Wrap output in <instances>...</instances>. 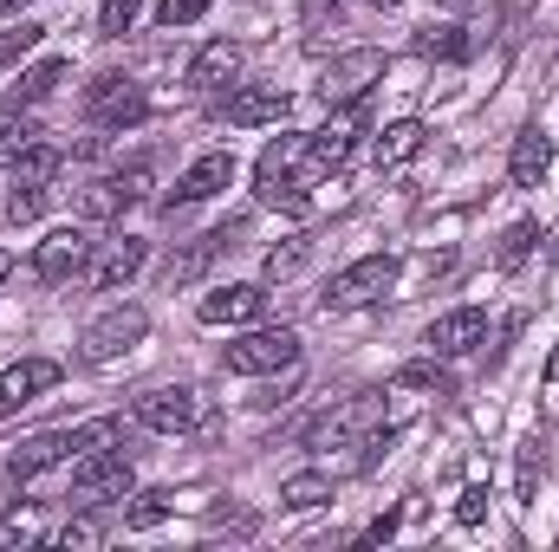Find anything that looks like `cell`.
<instances>
[{
  "mask_svg": "<svg viewBox=\"0 0 559 552\" xmlns=\"http://www.w3.org/2000/svg\"><path fill=\"white\" fill-rule=\"evenodd\" d=\"M397 261L391 254H365V261H352V267H338V274L325 279V292H319V305L325 312H358V305H371V299H384L391 286H397Z\"/></svg>",
  "mask_w": 559,
  "mask_h": 552,
  "instance_id": "cell-1",
  "label": "cell"
},
{
  "mask_svg": "<svg viewBox=\"0 0 559 552\" xmlns=\"http://www.w3.org/2000/svg\"><path fill=\"white\" fill-rule=\"evenodd\" d=\"M72 494H79V507H118V501H131V494H138L131 455H118V448H85V461H79V475H72Z\"/></svg>",
  "mask_w": 559,
  "mask_h": 552,
  "instance_id": "cell-2",
  "label": "cell"
},
{
  "mask_svg": "<svg viewBox=\"0 0 559 552\" xmlns=\"http://www.w3.org/2000/svg\"><path fill=\"white\" fill-rule=\"evenodd\" d=\"M286 364H299V332L293 325H261V332H248L222 351V371H235V377H274Z\"/></svg>",
  "mask_w": 559,
  "mask_h": 552,
  "instance_id": "cell-3",
  "label": "cell"
},
{
  "mask_svg": "<svg viewBox=\"0 0 559 552\" xmlns=\"http://www.w3.org/2000/svg\"><path fill=\"white\" fill-rule=\"evenodd\" d=\"M85 118L98 124V131H131L150 118V98H143L138 79H124V72H98L92 85H85Z\"/></svg>",
  "mask_w": 559,
  "mask_h": 552,
  "instance_id": "cell-4",
  "label": "cell"
},
{
  "mask_svg": "<svg viewBox=\"0 0 559 552\" xmlns=\"http://www.w3.org/2000/svg\"><path fill=\"white\" fill-rule=\"evenodd\" d=\"M143 429H156V435H189V429H202L209 410H202V391H189V384H156V391H143L138 404H131Z\"/></svg>",
  "mask_w": 559,
  "mask_h": 552,
  "instance_id": "cell-5",
  "label": "cell"
},
{
  "mask_svg": "<svg viewBox=\"0 0 559 552\" xmlns=\"http://www.w3.org/2000/svg\"><path fill=\"white\" fill-rule=\"evenodd\" d=\"M85 448H98L92 429H39V435H26V442L7 455V475H13V481H33V475L72 461V455H85Z\"/></svg>",
  "mask_w": 559,
  "mask_h": 552,
  "instance_id": "cell-6",
  "label": "cell"
},
{
  "mask_svg": "<svg viewBox=\"0 0 559 552\" xmlns=\"http://www.w3.org/2000/svg\"><path fill=\"white\" fill-rule=\"evenodd\" d=\"M143 332H150V312H143V305H111L105 319H92V325H85L79 358H85V364H111V358L138 351Z\"/></svg>",
  "mask_w": 559,
  "mask_h": 552,
  "instance_id": "cell-7",
  "label": "cell"
},
{
  "mask_svg": "<svg viewBox=\"0 0 559 552\" xmlns=\"http://www.w3.org/2000/svg\"><path fill=\"white\" fill-rule=\"evenodd\" d=\"M384 65H391V59H384L378 46H352V52H338V59L319 72V98H325V105H358V98L384 79Z\"/></svg>",
  "mask_w": 559,
  "mask_h": 552,
  "instance_id": "cell-8",
  "label": "cell"
},
{
  "mask_svg": "<svg viewBox=\"0 0 559 552\" xmlns=\"http://www.w3.org/2000/svg\"><path fill=\"white\" fill-rule=\"evenodd\" d=\"M378 416H384V397H352V404H338V410L299 422L293 442H299V448H338V442H352V435H371Z\"/></svg>",
  "mask_w": 559,
  "mask_h": 552,
  "instance_id": "cell-9",
  "label": "cell"
},
{
  "mask_svg": "<svg viewBox=\"0 0 559 552\" xmlns=\"http://www.w3.org/2000/svg\"><path fill=\"white\" fill-rule=\"evenodd\" d=\"M358 131H365V98H358V105H338V118H332L325 131L306 137V176H332V169H345L352 149H358Z\"/></svg>",
  "mask_w": 559,
  "mask_h": 552,
  "instance_id": "cell-10",
  "label": "cell"
},
{
  "mask_svg": "<svg viewBox=\"0 0 559 552\" xmlns=\"http://www.w3.org/2000/svg\"><path fill=\"white\" fill-rule=\"evenodd\" d=\"M143 261H150V241L143 235H118V241H105V248H92V261H85V286L92 292H118V286H131L143 274Z\"/></svg>",
  "mask_w": 559,
  "mask_h": 552,
  "instance_id": "cell-11",
  "label": "cell"
},
{
  "mask_svg": "<svg viewBox=\"0 0 559 552\" xmlns=\"http://www.w3.org/2000/svg\"><path fill=\"white\" fill-rule=\"evenodd\" d=\"M85 261H92V235H85V228H52V235L33 248V279H39V286H66V279L85 274Z\"/></svg>",
  "mask_w": 559,
  "mask_h": 552,
  "instance_id": "cell-12",
  "label": "cell"
},
{
  "mask_svg": "<svg viewBox=\"0 0 559 552\" xmlns=\"http://www.w3.org/2000/svg\"><path fill=\"white\" fill-rule=\"evenodd\" d=\"M488 338V312L481 305H455V312H442V319H429V332H423V345H429V358H468L475 345Z\"/></svg>",
  "mask_w": 559,
  "mask_h": 552,
  "instance_id": "cell-13",
  "label": "cell"
},
{
  "mask_svg": "<svg viewBox=\"0 0 559 552\" xmlns=\"http://www.w3.org/2000/svg\"><path fill=\"white\" fill-rule=\"evenodd\" d=\"M261 312H267V286H261V279H248V286H215V292H202V305H195L202 325H248V319H261Z\"/></svg>",
  "mask_w": 559,
  "mask_h": 552,
  "instance_id": "cell-14",
  "label": "cell"
},
{
  "mask_svg": "<svg viewBox=\"0 0 559 552\" xmlns=\"http://www.w3.org/2000/svg\"><path fill=\"white\" fill-rule=\"evenodd\" d=\"M52 384H59V364H52V358H20V364H7V371H0V416L39 404Z\"/></svg>",
  "mask_w": 559,
  "mask_h": 552,
  "instance_id": "cell-15",
  "label": "cell"
},
{
  "mask_svg": "<svg viewBox=\"0 0 559 552\" xmlns=\"http://www.w3.org/2000/svg\"><path fill=\"white\" fill-rule=\"evenodd\" d=\"M241 235H248V221H222V228H209L195 248H182V254L169 261V286L202 279V274H209V261H222V254H235V248H241Z\"/></svg>",
  "mask_w": 559,
  "mask_h": 552,
  "instance_id": "cell-16",
  "label": "cell"
},
{
  "mask_svg": "<svg viewBox=\"0 0 559 552\" xmlns=\"http://www.w3.org/2000/svg\"><path fill=\"white\" fill-rule=\"evenodd\" d=\"M228 182H235V149H209V156H195V163L176 176L169 208H176V202H209V195H222Z\"/></svg>",
  "mask_w": 559,
  "mask_h": 552,
  "instance_id": "cell-17",
  "label": "cell"
},
{
  "mask_svg": "<svg viewBox=\"0 0 559 552\" xmlns=\"http://www.w3.org/2000/svg\"><path fill=\"white\" fill-rule=\"evenodd\" d=\"M547 169H554V137L534 124V131H521L514 149H508V182H514V189H540Z\"/></svg>",
  "mask_w": 559,
  "mask_h": 552,
  "instance_id": "cell-18",
  "label": "cell"
},
{
  "mask_svg": "<svg viewBox=\"0 0 559 552\" xmlns=\"http://www.w3.org/2000/svg\"><path fill=\"white\" fill-rule=\"evenodd\" d=\"M235 72H241V46L235 39H209L189 59V92H222V85H235Z\"/></svg>",
  "mask_w": 559,
  "mask_h": 552,
  "instance_id": "cell-19",
  "label": "cell"
},
{
  "mask_svg": "<svg viewBox=\"0 0 559 552\" xmlns=\"http://www.w3.org/2000/svg\"><path fill=\"white\" fill-rule=\"evenodd\" d=\"M222 111H228V124H241V131L280 124V118H286V92H280V85H248V92H235Z\"/></svg>",
  "mask_w": 559,
  "mask_h": 552,
  "instance_id": "cell-20",
  "label": "cell"
},
{
  "mask_svg": "<svg viewBox=\"0 0 559 552\" xmlns=\"http://www.w3.org/2000/svg\"><path fill=\"white\" fill-rule=\"evenodd\" d=\"M131 202H138V195H131V182H124V176H98V182H85V189H79V221H118Z\"/></svg>",
  "mask_w": 559,
  "mask_h": 552,
  "instance_id": "cell-21",
  "label": "cell"
},
{
  "mask_svg": "<svg viewBox=\"0 0 559 552\" xmlns=\"http://www.w3.org/2000/svg\"><path fill=\"white\" fill-rule=\"evenodd\" d=\"M423 143H429V131H423L417 118H397V124H384V131H378V143H371V163H378V169H397V163L423 156Z\"/></svg>",
  "mask_w": 559,
  "mask_h": 552,
  "instance_id": "cell-22",
  "label": "cell"
},
{
  "mask_svg": "<svg viewBox=\"0 0 559 552\" xmlns=\"http://www.w3.org/2000/svg\"><path fill=\"white\" fill-rule=\"evenodd\" d=\"M299 163H306V137H299V131L274 137L267 149H261V163H254V189H267V182H280V176H293Z\"/></svg>",
  "mask_w": 559,
  "mask_h": 552,
  "instance_id": "cell-23",
  "label": "cell"
},
{
  "mask_svg": "<svg viewBox=\"0 0 559 552\" xmlns=\"http://www.w3.org/2000/svg\"><path fill=\"white\" fill-rule=\"evenodd\" d=\"M325 501H332V475H319V468H299V475L280 481V507H293V514L325 507Z\"/></svg>",
  "mask_w": 559,
  "mask_h": 552,
  "instance_id": "cell-24",
  "label": "cell"
},
{
  "mask_svg": "<svg viewBox=\"0 0 559 552\" xmlns=\"http://www.w3.org/2000/svg\"><path fill=\"white\" fill-rule=\"evenodd\" d=\"M299 33H306V46L319 52L332 33H345V0H299Z\"/></svg>",
  "mask_w": 559,
  "mask_h": 552,
  "instance_id": "cell-25",
  "label": "cell"
},
{
  "mask_svg": "<svg viewBox=\"0 0 559 552\" xmlns=\"http://www.w3.org/2000/svg\"><path fill=\"white\" fill-rule=\"evenodd\" d=\"M66 79V59H39L33 72H20V85L7 92V111H20V105H39V98H52V85Z\"/></svg>",
  "mask_w": 559,
  "mask_h": 552,
  "instance_id": "cell-26",
  "label": "cell"
},
{
  "mask_svg": "<svg viewBox=\"0 0 559 552\" xmlns=\"http://www.w3.org/2000/svg\"><path fill=\"white\" fill-rule=\"evenodd\" d=\"M417 52H423V59H442V65H462L475 46H468V33H462V26H423Z\"/></svg>",
  "mask_w": 559,
  "mask_h": 552,
  "instance_id": "cell-27",
  "label": "cell"
},
{
  "mask_svg": "<svg viewBox=\"0 0 559 552\" xmlns=\"http://www.w3.org/2000/svg\"><path fill=\"white\" fill-rule=\"evenodd\" d=\"M534 248H540V221H514V228L501 235V248H495V267H501V274H521Z\"/></svg>",
  "mask_w": 559,
  "mask_h": 552,
  "instance_id": "cell-28",
  "label": "cell"
},
{
  "mask_svg": "<svg viewBox=\"0 0 559 552\" xmlns=\"http://www.w3.org/2000/svg\"><path fill=\"white\" fill-rule=\"evenodd\" d=\"M540 475H547V448L540 442H521V455H514V501L521 507L540 501Z\"/></svg>",
  "mask_w": 559,
  "mask_h": 552,
  "instance_id": "cell-29",
  "label": "cell"
},
{
  "mask_svg": "<svg viewBox=\"0 0 559 552\" xmlns=\"http://www.w3.org/2000/svg\"><path fill=\"white\" fill-rule=\"evenodd\" d=\"M131 501H138V507H124V527H131V533H150L156 520L176 514V494H169V488H143V494H131Z\"/></svg>",
  "mask_w": 559,
  "mask_h": 552,
  "instance_id": "cell-30",
  "label": "cell"
},
{
  "mask_svg": "<svg viewBox=\"0 0 559 552\" xmlns=\"http://www.w3.org/2000/svg\"><path fill=\"white\" fill-rule=\"evenodd\" d=\"M46 533V520H39V507H7L0 514V552H13V547H33Z\"/></svg>",
  "mask_w": 559,
  "mask_h": 552,
  "instance_id": "cell-31",
  "label": "cell"
},
{
  "mask_svg": "<svg viewBox=\"0 0 559 552\" xmlns=\"http://www.w3.org/2000/svg\"><path fill=\"white\" fill-rule=\"evenodd\" d=\"M391 391H436V397H449L455 377L442 371V358H429V364H404V371L391 377Z\"/></svg>",
  "mask_w": 559,
  "mask_h": 552,
  "instance_id": "cell-32",
  "label": "cell"
},
{
  "mask_svg": "<svg viewBox=\"0 0 559 552\" xmlns=\"http://www.w3.org/2000/svg\"><path fill=\"white\" fill-rule=\"evenodd\" d=\"M46 202H52L46 182H13V195H7V221H39Z\"/></svg>",
  "mask_w": 559,
  "mask_h": 552,
  "instance_id": "cell-33",
  "label": "cell"
},
{
  "mask_svg": "<svg viewBox=\"0 0 559 552\" xmlns=\"http://www.w3.org/2000/svg\"><path fill=\"white\" fill-rule=\"evenodd\" d=\"M52 169H59V149L39 137L26 156H20V163H13V182H52Z\"/></svg>",
  "mask_w": 559,
  "mask_h": 552,
  "instance_id": "cell-34",
  "label": "cell"
},
{
  "mask_svg": "<svg viewBox=\"0 0 559 552\" xmlns=\"http://www.w3.org/2000/svg\"><path fill=\"white\" fill-rule=\"evenodd\" d=\"M306 254H312V241H306V235H293L286 248H274V254L261 261V274H267V279H293L299 267H306Z\"/></svg>",
  "mask_w": 559,
  "mask_h": 552,
  "instance_id": "cell-35",
  "label": "cell"
},
{
  "mask_svg": "<svg viewBox=\"0 0 559 552\" xmlns=\"http://www.w3.org/2000/svg\"><path fill=\"white\" fill-rule=\"evenodd\" d=\"M39 137H46V131H39V124H26V118H20V124H0V169H13V163H20Z\"/></svg>",
  "mask_w": 559,
  "mask_h": 552,
  "instance_id": "cell-36",
  "label": "cell"
},
{
  "mask_svg": "<svg viewBox=\"0 0 559 552\" xmlns=\"http://www.w3.org/2000/svg\"><path fill=\"white\" fill-rule=\"evenodd\" d=\"M138 13H143V0H105V7H98V33H105V39H124V33L138 26Z\"/></svg>",
  "mask_w": 559,
  "mask_h": 552,
  "instance_id": "cell-37",
  "label": "cell"
},
{
  "mask_svg": "<svg viewBox=\"0 0 559 552\" xmlns=\"http://www.w3.org/2000/svg\"><path fill=\"white\" fill-rule=\"evenodd\" d=\"M209 7H215V0H156V26H169V33H176V26H195Z\"/></svg>",
  "mask_w": 559,
  "mask_h": 552,
  "instance_id": "cell-38",
  "label": "cell"
},
{
  "mask_svg": "<svg viewBox=\"0 0 559 552\" xmlns=\"http://www.w3.org/2000/svg\"><path fill=\"white\" fill-rule=\"evenodd\" d=\"M293 391H299V364H286V371H274V384H267L261 397H248V404H254V410H274V404H286Z\"/></svg>",
  "mask_w": 559,
  "mask_h": 552,
  "instance_id": "cell-39",
  "label": "cell"
},
{
  "mask_svg": "<svg viewBox=\"0 0 559 552\" xmlns=\"http://www.w3.org/2000/svg\"><path fill=\"white\" fill-rule=\"evenodd\" d=\"M455 520H462V527H481V520H488V488H481V481H475V488H462Z\"/></svg>",
  "mask_w": 559,
  "mask_h": 552,
  "instance_id": "cell-40",
  "label": "cell"
},
{
  "mask_svg": "<svg viewBox=\"0 0 559 552\" xmlns=\"http://www.w3.org/2000/svg\"><path fill=\"white\" fill-rule=\"evenodd\" d=\"M46 39V26H20V33H0V65H13L20 52H33Z\"/></svg>",
  "mask_w": 559,
  "mask_h": 552,
  "instance_id": "cell-41",
  "label": "cell"
},
{
  "mask_svg": "<svg viewBox=\"0 0 559 552\" xmlns=\"http://www.w3.org/2000/svg\"><path fill=\"white\" fill-rule=\"evenodd\" d=\"M98 540H105V527H98V520H72V527L59 533V547H98Z\"/></svg>",
  "mask_w": 559,
  "mask_h": 552,
  "instance_id": "cell-42",
  "label": "cell"
},
{
  "mask_svg": "<svg viewBox=\"0 0 559 552\" xmlns=\"http://www.w3.org/2000/svg\"><path fill=\"white\" fill-rule=\"evenodd\" d=\"M391 533H397V514H378V520H371L358 540H371V547H378V540H391Z\"/></svg>",
  "mask_w": 559,
  "mask_h": 552,
  "instance_id": "cell-43",
  "label": "cell"
},
{
  "mask_svg": "<svg viewBox=\"0 0 559 552\" xmlns=\"http://www.w3.org/2000/svg\"><path fill=\"white\" fill-rule=\"evenodd\" d=\"M20 7H33V0H0V20H7V13H20Z\"/></svg>",
  "mask_w": 559,
  "mask_h": 552,
  "instance_id": "cell-44",
  "label": "cell"
},
{
  "mask_svg": "<svg viewBox=\"0 0 559 552\" xmlns=\"http://www.w3.org/2000/svg\"><path fill=\"white\" fill-rule=\"evenodd\" d=\"M547 384H559V345H554V358H547Z\"/></svg>",
  "mask_w": 559,
  "mask_h": 552,
  "instance_id": "cell-45",
  "label": "cell"
},
{
  "mask_svg": "<svg viewBox=\"0 0 559 552\" xmlns=\"http://www.w3.org/2000/svg\"><path fill=\"white\" fill-rule=\"evenodd\" d=\"M13 274V254H7V248H0V279Z\"/></svg>",
  "mask_w": 559,
  "mask_h": 552,
  "instance_id": "cell-46",
  "label": "cell"
},
{
  "mask_svg": "<svg viewBox=\"0 0 559 552\" xmlns=\"http://www.w3.org/2000/svg\"><path fill=\"white\" fill-rule=\"evenodd\" d=\"M365 7H397V0H365Z\"/></svg>",
  "mask_w": 559,
  "mask_h": 552,
  "instance_id": "cell-47",
  "label": "cell"
},
{
  "mask_svg": "<svg viewBox=\"0 0 559 552\" xmlns=\"http://www.w3.org/2000/svg\"><path fill=\"white\" fill-rule=\"evenodd\" d=\"M554 261H559V228H554Z\"/></svg>",
  "mask_w": 559,
  "mask_h": 552,
  "instance_id": "cell-48",
  "label": "cell"
}]
</instances>
